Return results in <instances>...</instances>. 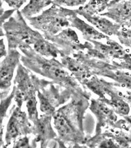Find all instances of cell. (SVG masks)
Segmentation results:
<instances>
[{
  "label": "cell",
  "instance_id": "4316f807",
  "mask_svg": "<svg viewBox=\"0 0 131 148\" xmlns=\"http://www.w3.org/2000/svg\"><path fill=\"white\" fill-rule=\"evenodd\" d=\"M27 1V0H3V1L7 3L8 6L16 10L20 9Z\"/></svg>",
  "mask_w": 131,
  "mask_h": 148
},
{
  "label": "cell",
  "instance_id": "5bb4252c",
  "mask_svg": "<svg viewBox=\"0 0 131 148\" xmlns=\"http://www.w3.org/2000/svg\"><path fill=\"white\" fill-rule=\"evenodd\" d=\"M55 87H51L43 92L38 91V98L40 100V110L44 114L53 115L56 111V108L63 103L67 98H62V95Z\"/></svg>",
  "mask_w": 131,
  "mask_h": 148
},
{
  "label": "cell",
  "instance_id": "9c48e42d",
  "mask_svg": "<svg viewBox=\"0 0 131 148\" xmlns=\"http://www.w3.org/2000/svg\"><path fill=\"white\" fill-rule=\"evenodd\" d=\"M54 124L59 138L65 142H82L83 134L79 131L70 120L58 109L53 115Z\"/></svg>",
  "mask_w": 131,
  "mask_h": 148
},
{
  "label": "cell",
  "instance_id": "7a4b0ae2",
  "mask_svg": "<svg viewBox=\"0 0 131 148\" xmlns=\"http://www.w3.org/2000/svg\"><path fill=\"white\" fill-rule=\"evenodd\" d=\"M8 42V49L27 48L34 45L43 36L28 25L20 10L1 26Z\"/></svg>",
  "mask_w": 131,
  "mask_h": 148
},
{
  "label": "cell",
  "instance_id": "7402d4cb",
  "mask_svg": "<svg viewBox=\"0 0 131 148\" xmlns=\"http://www.w3.org/2000/svg\"><path fill=\"white\" fill-rule=\"evenodd\" d=\"M26 106L27 108V111H28V116L29 119L31 120L32 122H34L35 120L38 119V113L37 110V100L36 97L34 96L29 98L26 101Z\"/></svg>",
  "mask_w": 131,
  "mask_h": 148
},
{
  "label": "cell",
  "instance_id": "5b68a950",
  "mask_svg": "<svg viewBox=\"0 0 131 148\" xmlns=\"http://www.w3.org/2000/svg\"><path fill=\"white\" fill-rule=\"evenodd\" d=\"M40 80L36 76L32 75L31 70L24 66L23 64L18 65L16 75L15 76L14 83L16 92L14 100L16 105L21 108L24 102L34 96H36V92L39 91V87L43 86L45 80Z\"/></svg>",
  "mask_w": 131,
  "mask_h": 148
},
{
  "label": "cell",
  "instance_id": "7c38bea8",
  "mask_svg": "<svg viewBox=\"0 0 131 148\" xmlns=\"http://www.w3.org/2000/svg\"><path fill=\"white\" fill-rule=\"evenodd\" d=\"M90 109L97 118L96 135H100L102 127L106 125L115 124L118 119L115 111L100 99L91 100Z\"/></svg>",
  "mask_w": 131,
  "mask_h": 148
},
{
  "label": "cell",
  "instance_id": "44dd1931",
  "mask_svg": "<svg viewBox=\"0 0 131 148\" xmlns=\"http://www.w3.org/2000/svg\"><path fill=\"white\" fill-rule=\"evenodd\" d=\"M16 92V87H13L12 92L10 94L3 98H1V141L3 144V122L5 117L6 116L7 111L8 108H9L10 103L12 102V98H14Z\"/></svg>",
  "mask_w": 131,
  "mask_h": 148
},
{
  "label": "cell",
  "instance_id": "277c9868",
  "mask_svg": "<svg viewBox=\"0 0 131 148\" xmlns=\"http://www.w3.org/2000/svg\"><path fill=\"white\" fill-rule=\"evenodd\" d=\"M76 58L89 67L94 75L113 79L114 86L131 90V73L123 71L111 63L91 57L83 52L78 53Z\"/></svg>",
  "mask_w": 131,
  "mask_h": 148
},
{
  "label": "cell",
  "instance_id": "52a82bcc",
  "mask_svg": "<svg viewBox=\"0 0 131 148\" xmlns=\"http://www.w3.org/2000/svg\"><path fill=\"white\" fill-rule=\"evenodd\" d=\"M32 128L33 127L29 122L26 113L21 111V108L17 106V108L13 109L12 115L7 124L5 136L6 146L20 137L32 133Z\"/></svg>",
  "mask_w": 131,
  "mask_h": 148
},
{
  "label": "cell",
  "instance_id": "30bf717a",
  "mask_svg": "<svg viewBox=\"0 0 131 148\" xmlns=\"http://www.w3.org/2000/svg\"><path fill=\"white\" fill-rule=\"evenodd\" d=\"M100 15L107 16L121 27L131 28V0H111L106 12Z\"/></svg>",
  "mask_w": 131,
  "mask_h": 148
},
{
  "label": "cell",
  "instance_id": "d4e9b609",
  "mask_svg": "<svg viewBox=\"0 0 131 148\" xmlns=\"http://www.w3.org/2000/svg\"><path fill=\"white\" fill-rule=\"evenodd\" d=\"M87 0H53V4L59 6L78 7L83 5Z\"/></svg>",
  "mask_w": 131,
  "mask_h": 148
},
{
  "label": "cell",
  "instance_id": "e0dca14e",
  "mask_svg": "<svg viewBox=\"0 0 131 148\" xmlns=\"http://www.w3.org/2000/svg\"><path fill=\"white\" fill-rule=\"evenodd\" d=\"M81 16L86 19L87 21L94 26L98 31L106 36H117L121 25L114 21H112L101 15H89L82 14Z\"/></svg>",
  "mask_w": 131,
  "mask_h": 148
},
{
  "label": "cell",
  "instance_id": "cb8c5ba5",
  "mask_svg": "<svg viewBox=\"0 0 131 148\" xmlns=\"http://www.w3.org/2000/svg\"><path fill=\"white\" fill-rule=\"evenodd\" d=\"M111 64L121 69H127L131 71V53L129 51L119 60H114Z\"/></svg>",
  "mask_w": 131,
  "mask_h": 148
},
{
  "label": "cell",
  "instance_id": "d6986e66",
  "mask_svg": "<svg viewBox=\"0 0 131 148\" xmlns=\"http://www.w3.org/2000/svg\"><path fill=\"white\" fill-rule=\"evenodd\" d=\"M111 0H90L83 7L76 9L79 15L87 14L89 15H98L107 9Z\"/></svg>",
  "mask_w": 131,
  "mask_h": 148
},
{
  "label": "cell",
  "instance_id": "1f68e13d",
  "mask_svg": "<svg viewBox=\"0 0 131 148\" xmlns=\"http://www.w3.org/2000/svg\"><path fill=\"white\" fill-rule=\"evenodd\" d=\"M117 1H121V0H117Z\"/></svg>",
  "mask_w": 131,
  "mask_h": 148
},
{
  "label": "cell",
  "instance_id": "603a6c76",
  "mask_svg": "<svg viewBox=\"0 0 131 148\" xmlns=\"http://www.w3.org/2000/svg\"><path fill=\"white\" fill-rule=\"evenodd\" d=\"M116 36L121 45L131 49V28L121 27Z\"/></svg>",
  "mask_w": 131,
  "mask_h": 148
},
{
  "label": "cell",
  "instance_id": "ba28073f",
  "mask_svg": "<svg viewBox=\"0 0 131 148\" xmlns=\"http://www.w3.org/2000/svg\"><path fill=\"white\" fill-rule=\"evenodd\" d=\"M48 40L61 51L63 55L73 56L80 51H85L87 45V42L81 43L76 31L69 27L63 29Z\"/></svg>",
  "mask_w": 131,
  "mask_h": 148
},
{
  "label": "cell",
  "instance_id": "8fae6325",
  "mask_svg": "<svg viewBox=\"0 0 131 148\" xmlns=\"http://www.w3.org/2000/svg\"><path fill=\"white\" fill-rule=\"evenodd\" d=\"M21 54L17 49H9L7 55L1 62V92L9 91L11 86L14 73L20 64Z\"/></svg>",
  "mask_w": 131,
  "mask_h": 148
},
{
  "label": "cell",
  "instance_id": "83f0119b",
  "mask_svg": "<svg viewBox=\"0 0 131 148\" xmlns=\"http://www.w3.org/2000/svg\"><path fill=\"white\" fill-rule=\"evenodd\" d=\"M16 10H15V9H12V10H5V11L3 9V7L1 6V26L5 22V21H7L10 17H11L14 14V12Z\"/></svg>",
  "mask_w": 131,
  "mask_h": 148
},
{
  "label": "cell",
  "instance_id": "2e32d148",
  "mask_svg": "<svg viewBox=\"0 0 131 148\" xmlns=\"http://www.w3.org/2000/svg\"><path fill=\"white\" fill-rule=\"evenodd\" d=\"M60 58L64 67L80 83H82L84 80L94 75L89 67L74 57L72 58L64 54L60 56Z\"/></svg>",
  "mask_w": 131,
  "mask_h": 148
},
{
  "label": "cell",
  "instance_id": "f1b7e54d",
  "mask_svg": "<svg viewBox=\"0 0 131 148\" xmlns=\"http://www.w3.org/2000/svg\"><path fill=\"white\" fill-rule=\"evenodd\" d=\"M100 147H120L118 144H116L112 139H105L101 142Z\"/></svg>",
  "mask_w": 131,
  "mask_h": 148
},
{
  "label": "cell",
  "instance_id": "4fadbf2b",
  "mask_svg": "<svg viewBox=\"0 0 131 148\" xmlns=\"http://www.w3.org/2000/svg\"><path fill=\"white\" fill-rule=\"evenodd\" d=\"M52 117L51 115L43 114L33 122L32 133L36 136V141L41 143V147H45L48 140L56 137L51 125Z\"/></svg>",
  "mask_w": 131,
  "mask_h": 148
},
{
  "label": "cell",
  "instance_id": "ffe728a7",
  "mask_svg": "<svg viewBox=\"0 0 131 148\" xmlns=\"http://www.w3.org/2000/svg\"><path fill=\"white\" fill-rule=\"evenodd\" d=\"M53 0H29L28 3L21 10L23 17L28 20L34 16L37 15L44 8L53 4Z\"/></svg>",
  "mask_w": 131,
  "mask_h": 148
},
{
  "label": "cell",
  "instance_id": "f546056e",
  "mask_svg": "<svg viewBox=\"0 0 131 148\" xmlns=\"http://www.w3.org/2000/svg\"><path fill=\"white\" fill-rule=\"evenodd\" d=\"M0 53H1V58L5 57L8 54V51L6 50V46L5 44L4 39L3 38L1 39V42H0Z\"/></svg>",
  "mask_w": 131,
  "mask_h": 148
},
{
  "label": "cell",
  "instance_id": "9a60e30c",
  "mask_svg": "<svg viewBox=\"0 0 131 148\" xmlns=\"http://www.w3.org/2000/svg\"><path fill=\"white\" fill-rule=\"evenodd\" d=\"M76 10L69 16V20L70 21V27L76 29L80 31L83 36L84 40L88 42L91 40H101L107 39L108 36L102 33V32L96 29L94 27L90 25L85 21L81 20L77 16Z\"/></svg>",
  "mask_w": 131,
  "mask_h": 148
},
{
  "label": "cell",
  "instance_id": "8992f818",
  "mask_svg": "<svg viewBox=\"0 0 131 148\" xmlns=\"http://www.w3.org/2000/svg\"><path fill=\"white\" fill-rule=\"evenodd\" d=\"M106 40V43L97 42L96 40L87 41L85 53L94 58L111 63L114 60H120L129 51L109 37Z\"/></svg>",
  "mask_w": 131,
  "mask_h": 148
},
{
  "label": "cell",
  "instance_id": "ac0fdd59",
  "mask_svg": "<svg viewBox=\"0 0 131 148\" xmlns=\"http://www.w3.org/2000/svg\"><path fill=\"white\" fill-rule=\"evenodd\" d=\"M34 49L38 54L46 58H56L63 55L61 51L50 41L43 36L34 44Z\"/></svg>",
  "mask_w": 131,
  "mask_h": 148
},
{
  "label": "cell",
  "instance_id": "3957f363",
  "mask_svg": "<svg viewBox=\"0 0 131 148\" xmlns=\"http://www.w3.org/2000/svg\"><path fill=\"white\" fill-rule=\"evenodd\" d=\"M74 11V10L53 4L41 14L27 20L34 29L40 31L46 39L49 40L63 29L70 27L69 17Z\"/></svg>",
  "mask_w": 131,
  "mask_h": 148
},
{
  "label": "cell",
  "instance_id": "4dcf8cb0",
  "mask_svg": "<svg viewBox=\"0 0 131 148\" xmlns=\"http://www.w3.org/2000/svg\"><path fill=\"white\" fill-rule=\"evenodd\" d=\"M124 120H125V125L127 127L131 129V115L128 114L127 116H124Z\"/></svg>",
  "mask_w": 131,
  "mask_h": 148
},
{
  "label": "cell",
  "instance_id": "6da1fadb",
  "mask_svg": "<svg viewBox=\"0 0 131 148\" xmlns=\"http://www.w3.org/2000/svg\"><path fill=\"white\" fill-rule=\"evenodd\" d=\"M23 54L21 61L22 64L31 71L53 80L70 91L82 92L76 78L56 58H48L38 54L31 47L21 49Z\"/></svg>",
  "mask_w": 131,
  "mask_h": 148
},
{
  "label": "cell",
  "instance_id": "484cf974",
  "mask_svg": "<svg viewBox=\"0 0 131 148\" xmlns=\"http://www.w3.org/2000/svg\"><path fill=\"white\" fill-rule=\"evenodd\" d=\"M14 147H31L29 144V138L26 136H21L16 139L14 144Z\"/></svg>",
  "mask_w": 131,
  "mask_h": 148
}]
</instances>
